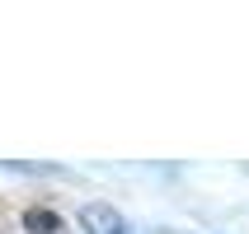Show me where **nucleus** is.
Masks as SVG:
<instances>
[{
    "label": "nucleus",
    "mask_w": 249,
    "mask_h": 234,
    "mask_svg": "<svg viewBox=\"0 0 249 234\" xmlns=\"http://www.w3.org/2000/svg\"><path fill=\"white\" fill-rule=\"evenodd\" d=\"M80 225H85V234H127V220L113 206H99V202L80 206Z\"/></svg>",
    "instance_id": "1"
},
{
    "label": "nucleus",
    "mask_w": 249,
    "mask_h": 234,
    "mask_svg": "<svg viewBox=\"0 0 249 234\" xmlns=\"http://www.w3.org/2000/svg\"><path fill=\"white\" fill-rule=\"evenodd\" d=\"M28 230H56L52 211H28Z\"/></svg>",
    "instance_id": "2"
}]
</instances>
